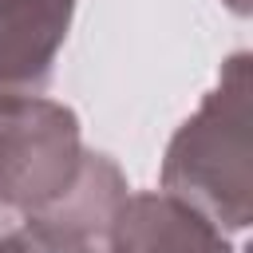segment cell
<instances>
[{"mask_svg": "<svg viewBox=\"0 0 253 253\" xmlns=\"http://www.w3.org/2000/svg\"><path fill=\"white\" fill-rule=\"evenodd\" d=\"M119 253H233L229 233L166 190H130L111 221Z\"/></svg>", "mask_w": 253, "mask_h": 253, "instance_id": "3957f363", "label": "cell"}, {"mask_svg": "<svg viewBox=\"0 0 253 253\" xmlns=\"http://www.w3.org/2000/svg\"><path fill=\"white\" fill-rule=\"evenodd\" d=\"M221 4H225L233 16H249V0H221Z\"/></svg>", "mask_w": 253, "mask_h": 253, "instance_id": "8992f818", "label": "cell"}, {"mask_svg": "<svg viewBox=\"0 0 253 253\" xmlns=\"http://www.w3.org/2000/svg\"><path fill=\"white\" fill-rule=\"evenodd\" d=\"M75 253H119V245H115V237H111V233H103V237L87 241V245H83V249H75Z\"/></svg>", "mask_w": 253, "mask_h": 253, "instance_id": "5b68a950", "label": "cell"}, {"mask_svg": "<svg viewBox=\"0 0 253 253\" xmlns=\"http://www.w3.org/2000/svg\"><path fill=\"white\" fill-rule=\"evenodd\" d=\"M79 0H0V87L40 91L67 43Z\"/></svg>", "mask_w": 253, "mask_h": 253, "instance_id": "277c9868", "label": "cell"}, {"mask_svg": "<svg viewBox=\"0 0 253 253\" xmlns=\"http://www.w3.org/2000/svg\"><path fill=\"white\" fill-rule=\"evenodd\" d=\"M253 55L233 51L194 115L174 130L158 182L225 233L253 221Z\"/></svg>", "mask_w": 253, "mask_h": 253, "instance_id": "6da1fadb", "label": "cell"}, {"mask_svg": "<svg viewBox=\"0 0 253 253\" xmlns=\"http://www.w3.org/2000/svg\"><path fill=\"white\" fill-rule=\"evenodd\" d=\"M87 158L79 115L40 91L0 87V210L28 217L55 206Z\"/></svg>", "mask_w": 253, "mask_h": 253, "instance_id": "7a4b0ae2", "label": "cell"}]
</instances>
